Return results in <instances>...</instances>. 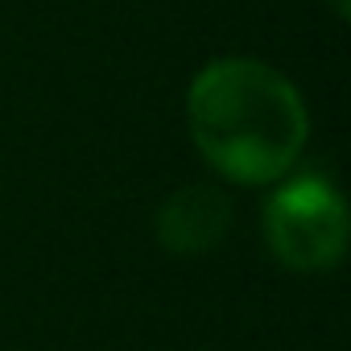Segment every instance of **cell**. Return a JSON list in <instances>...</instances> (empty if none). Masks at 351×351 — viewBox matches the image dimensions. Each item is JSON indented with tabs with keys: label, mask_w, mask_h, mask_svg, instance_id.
I'll use <instances>...</instances> for the list:
<instances>
[{
	"label": "cell",
	"mask_w": 351,
	"mask_h": 351,
	"mask_svg": "<svg viewBox=\"0 0 351 351\" xmlns=\"http://www.w3.org/2000/svg\"><path fill=\"white\" fill-rule=\"evenodd\" d=\"M232 228V203L215 186H182L157 211V240L173 256H203Z\"/></svg>",
	"instance_id": "cell-3"
},
{
	"label": "cell",
	"mask_w": 351,
	"mask_h": 351,
	"mask_svg": "<svg viewBox=\"0 0 351 351\" xmlns=\"http://www.w3.org/2000/svg\"><path fill=\"white\" fill-rule=\"evenodd\" d=\"M186 120L199 153L223 178L244 186L285 178L310 132L293 83L252 58L203 66L186 95Z\"/></svg>",
	"instance_id": "cell-1"
},
{
	"label": "cell",
	"mask_w": 351,
	"mask_h": 351,
	"mask_svg": "<svg viewBox=\"0 0 351 351\" xmlns=\"http://www.w3.org/2000/svg\"><path fill=\"white\" fill-rule=\"evenodd\" d=\"M265 236L285 269L318 273L330 269L347 248V211L326 178H289L265 207Z\"/></svg>",
	"instance_id": "cell-2"
},
{
	"label": "cell",
	"mask_w": 351,
	"mask_h": 351,
	"mask_svg": "<svg viewBox=\"0 0 351 351\" xmlns=\"http://www.w3.org/2000/svg\"><path fill=\"white\" fill-rule=\"evenodd\" d=\"M326 5L335 9V17H347L351 13V0H326Z\"/></svg>",
	"instance_id": "cell-4"
}]
</instances>
